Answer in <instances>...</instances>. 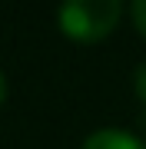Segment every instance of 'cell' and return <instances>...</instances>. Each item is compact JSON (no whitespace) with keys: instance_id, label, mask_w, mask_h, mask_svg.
Masks as SVG:
<instances>
[{"instance_id":"3957f363","label":"cell","mask_w":146,"mask_h":149,"mask_svg":"<svg viewBox=\"0 0 146 149\" xmlns=\"http://www.w3.org/2000/svg\"><path fill=\"white\" fill-rule=\"evenodd\" d=\"M133 90H136V96L146 103V60L136 66V73H133Z\"/></svg>"},{"instance_id":"7a4b0ae2","label":"cell","mask_w":146,"mask_h":149,"mask_svg":"<svg viewBox=\"0 0 146 149\" xmlns=\"http://www.w3.org/2000/svg\"><path fill=\"white\" fill-rule=\"evenodd\" d=\"M80 149H146V143L140 136L126 133V129H116V126H106V129H96V133L87 136V143Z\"/></svg>"},{"instance_id":"277c9868","label":"cell","mask_w":146,"mask_h":149,"mask_svg":"<svg viewBox=\"0 0 146 149\" xmlns=\"http://www.w3.org/2000/svg\"><path fill=\"white\" fill-rule=\"evenodd\" d=\"M130 13H133V23H136V30H140L143 37H146V0H136Z\"/></svg>"},{"instance_id":"6da1fadb","label":"cell","mask_w":146,"mask_h":149,"mask_svg":"<svg viewBox=\"0 0 146 149\" xmlns=\"http://www.w3.org/2000/svg\"><path fill=\"white\" fill-rule=\"evenodd\" d=\"M119 17H123L119 0H70L57 10V23L63 37L76 43H96L113 33Z\"/></svg>"},{"instance_id":"8992f818","label":"cell","mask_w":146,"mask_h":149,"mask_svg":"<svg viewBox=\"0 0 146 149\" xmlns=\"http://www.w3.org/2000/svg\"><path fill=\"white\" fill-rule=\"evenodd\" d=\"M143 129H146V113H143Z\"/></svg>"},{"instance_id":"5b68a950","label":"cell","mask_w":146,"mask_h":149,"mask_svg":"<svg viewBox=\"0 0 146 149\" xmlns=\"http://www.w3.org/2000/svg\"><path fill=\"white\" fill-rule=\"evenodd\" d=\"M3 100H7V76H3V70H0V106H3Z\"/></svg>"}]
</instances>
